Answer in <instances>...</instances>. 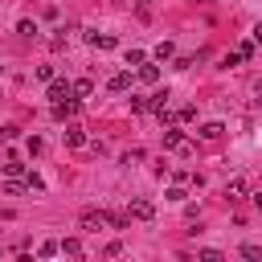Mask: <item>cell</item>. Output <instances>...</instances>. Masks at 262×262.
Wrapping results in <instances>:
<instances>
[{
	"label": "cell",
	"instance_id": "obj_9",
	"mask_svg": "<svg viewBox=\"0 0 262 262\" xmlns=\"http://www.w3.org/2000/svg\"><path fill=\"white\" fill-rule=\"evenodd\" d=\"M242 258H250V262H262V246H242Z\"/></svg>",
	"mask_w": 262,
	"mask_h": 262
},
{
	"label": "cell",
	"instance_id": "obj_4",
	"mask_svg": "<svg viewBox=\"0 0 262 262\" xmlns=\"http://www.w3.org/2000/svg\"><path fill=\"white\" fill-rule=\"evenodd\" d=\"M164 148H184V136H180L176 127H168V131H164Z\"/></svg>",
	"mask_w": 262,
	"mask_h": 262
},
{
	"label": "cell",
	"instance_id": "obj_16",
	"mask_svg": "<svg viewBox=\"0 0 262 262\" xmlns=\"http://www.w3.org/2000/svg\"><path fill=\"white\" fill-rule=\"evenodd\" d=\"M254 41H262V21H258V25H254Z\"/></svg>",
	"mask_w": 262,
	"mask_h": 262
},
{
	"label": "cell",
	"instance_id": "obj_14",
	"mask_svg": "<svg viewBox=\"0 0 262 262\" xmlns=\"http://www.w3.org/2000/svg\"><path fill=\"white\" fill-rule=\"evenodd\" d=\"M0 188H5L9 196H21V180H5V184H0Z\"/></svg>",
	"mask_w": 262,
	"mask_h": 262
},
{
	"label": "cell",
	"instance_id": "obj_8",
	"mask_svg": "<svg viewBox=\"0 0 262 262\" xmlns=\"http://www.w3.org/2000/svg\"><path fill=\"white\" fill-rule=\"evenodd\" d=\"M217 136H221V123H205L201 127V140H217Z\"/></svg>",
	"mask_w": 262,
	"mask_h": 262
},
{
	"label": "cell",
	"instance_id": "obj_10",
	"mask_svg": "<svg viewBox=\"0 0 262 262\" xmlns=\"http://www.w3.org/2000/svg\"><path fill=\"white\" fill-rule=\"evenodd\" d=\"M164 57H172V41H160L156 45V61H164Z\"/></svg>",
	"mask_w": 262,
	"mask_h": 262
},
{
	"label": "cell",
	"instance_id": "obj_3",
	"mask_svg": "<svg viewBox=\"0 0 262 262\" xmlns=\"http://www.w3.org/2000/svg\"><path fill=\"white\" fill-rule=\"evenodd\" d=\"M66 144H70V148H82V144H86V131H82V127H66Z\"/></svg>",
	"mask_w": 262,
	"mask_h": 262
},
{
	"label": "cell",
	"instance_id": "obj_7",
	"mask_svg": "<svg viewBox=\"0 0 262 262\" xmlns=\"http://www.w3.org/2000/svg\"><path fill=\"white\" fill-rule=\"evenodd\" d=\"M156 78H160V66H148V61H144V66H140V82H156Z\"/></svg>",
	"mask_w": 262,
	"mask_h": 262
},
{
	"label": "cell",
	"instance_id": "obj_2",
	"mask_svg": "<svg viewBox=\"0 0 262 262\" xmlns=\"http://www.w3.org/2000/svg\"><path fill=\"white\" fill-rule=\"evenodd\" d=\"M70 94H74V86H70V82H61V78H57V82H49V98H53V103H61V98H70Z\"/></svg>",
	"mask_w": 262,
	"mask_h": 262
},
{
	"label": "cell",
	"instance_id": "obj_13",
	"mask_svg": "<svg viewBox=\"0 0 262 262\" xmlns=\"http://www.w3.org/2000/svg\"><path fill=\"white\" fill-rule=\"evenodd\" d=\"M242 192H246V184H242V180H229V188H225V196H242Z\"/></svg>",
	"mask_w": 262,
	"mask_h": 262
},
{
	"label": "cell",
	"instance_id": "obj_11",
	"mask_svg": "<svg viewBox=\"0 0 262 262\" xmlns=\"http://www.w3.org/2000/svg\"><path fill=\"white\" fill-rule=\"evenodd\" d=\"M17 33H21V37H33V33H37V25H33V21H21Z\"/></svg>",
	"mask_w": 262,
	"mask_h": 262
},
{
	"label": "cell",
	"instance_id": "obj_17",
	"mask_svg": "<svg viewBox=\"0 0 262 262\" xmlns=\"http://www.w3.org/2000/svg\"><path fill=\"white\" fill-rule=\"evenodd\" d=\"M254 209H262V192H254Z\"/></svg>",
	"mask_w": 262,
	"mask_h": 262
},
{
	"label": "cell",
	"instance_id": "obj_1",
	"mask_svg": "<svg viewBox=\"0 0 262 262\" xmlns=\"http://www.w3.org/2000/svg\"><path fill=\"white\" fill-rule=\"evenodd\" d=\"M131 217H140V221H152V217H156V205L148 201V196H136V201H131Z\"/></svg>",
	"mask_w": 262,
	"mask_h": 262
},
{
	"label": "cell",
	"instance_id": "obj_12",
	"mask_svg": "<svg viewBox=\"0 0 262 262\" xmlns=\"http://www.w3.org/2000/svg\"><path fill=\"white\" fill-rule=\"evenodd\" d=\"M127 66H144V49H127Z\"/></svg>",
	"mask_w": 262,
	"mask_h": 262
},
{
	"label": "cell",
	"instance_id": "obj_15",
	"mask_svg": "<svg viewBox=\"0 0 262 262\" xmlns=\"http://www.w3.org/2000/svg\"><path fill=\"white\" fill-rule=\"evenodd\" d=\"M94 86H90V78H82V82H74V94H90Z\"/></svg>",
	"mask_w": 262,
	"mask_h": 262
},
{
	"label": "cell",
	"instance_id": "obj_6",
	"mask_svg": "<svg viewBox=\"0 0 262 262\" xmlns=\"http://www.w3.org/2000/svg\"><path fill=\"white\" fill-rule=\"evenodd\" d=\"M127 86H131V74H127V70H119V74L111 78V90L119 94V90H127Z\"/></svg>",
	"mask_w": 262,
	"mask_h": 262
},
{
	"label": "cell",
	"instance_id": "obj_5",
	"mask_svg": "<svg viewBox=\"0 0 262 262\" xmlns=\"http://www.w3.org/2000/svg\"><path fill=\"white\" fill-rule=\"evenodd\" d=\"M57 250H61V254H70V258H78V254H82V242H78V238H66Z\"/></svg>",
	"mask_w": 262,
	"mask_h": 262
}]
</instances>
